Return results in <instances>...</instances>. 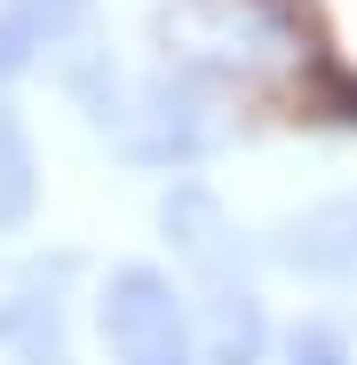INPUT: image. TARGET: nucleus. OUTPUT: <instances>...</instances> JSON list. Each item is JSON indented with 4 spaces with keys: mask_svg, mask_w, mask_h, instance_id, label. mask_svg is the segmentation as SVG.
Returning a JSON list of instances; mask_svg holds the SVG:
<instances>
[{
    "mask_svg": "<svg viewBox=\"0 0 357 365\" xmlns=\"http://www.w3.org/2000/svg\"><path fill=\"white\" fill-rule=\"evenodd\" d=\"M286 357H294V365H349V341H341L333 326H302Z\"/></svg>",
    "mask_w": 357,
    "mask_h": 365,
    "instance_id": "0eeeda50",
    "label": "nucleus"
},
{
    "mask_svg": "<svg viewBox=\"0 0 357 365\" xmlns=\"http://www.w3.org/2000/svg\"><path fill=\"white\" fill-rule=\"evenodd\" d=\"M24 207H32V143L16 128V111H0V230L24 222Z\"/></svg>",
    "mask_w": 357,
    "mask_h": 365,
    "instance_id": "423d86ee",
    "label": "nucleus"
},
{
    "mask_svg": "<svg viewBox=\"0 0 357 365\" xmlns=\"http://www.w3.org/2000/svg\"><path fill=\"white\" fill-rule=\"evenodd\" d=\"M80 16H88V0H0V80L24 72L64 32H80Z\"/></svg>",
    "mask_w": 357,
    "mask_h": 365,
    "instance_id": "39448f33",
    "label": "nucleus"
},
{
    "mask_svg": "<svg viewBox=\"0 0 357 365\" xmlns=\"http://www.w3.org/2000/svg\"><path fill=\"white\" fill-rule=\"evenodd\" d=\"M167 230H175V247L199 262V286H207V357L214 365H254L262 357V302H254L247 270H238V238H230L222 207L199 182H183V191L167 199Z\"/></svg>",
    "mask_w": 357,
    "mask_h": 365,
    "instance_id": "f257e3e1",
    "label": "nucleus"
},
{
    "mask_svg": "<svg viewBox=\"0 0 357 365\" xmlns=\"http://www.w3.org/2000/svg\"><path fill=\"white\" fill-rule=\"evenodd\" d=\"M103 341L119 365H199V334H191L183 294L143 262L103 278Z\"/></svg>",
    "mask_w": 357,
    "mask_h": 365,
    "instance_id": "f03ea898",
    "label": "nucleus"
},
{
    "mask_svg": "<svg viewBox=\"0 0 357 365\" xmlns=\"http://www.w3.org/2000/svg\"><path fill=\"white\" fill-rule=\"evenodd\" d=\"M278 255L310 278H357V199H326L278 230Z\"/></svg>",
    "mask_w": 357,
    "mask_h": 365,
    "instance_id": "20e7f679",
    "label": "nucleus"
},
{
    "mask_svg": "<svg viewBox=\"0 0 357 365\" xmlns=\"http://www.w3.org/2000/svg\"><path fill=\"white\" fill-rule=\"evenodd\" d=\"M56 278L64 270H0V365H64L56 326Z\"/></svg>",
    "mask_w": 357,
    "mask_h": 365,
    "instance_id": "7ed1b4c3",
    "label": "nucleus"
}]
</instances>
